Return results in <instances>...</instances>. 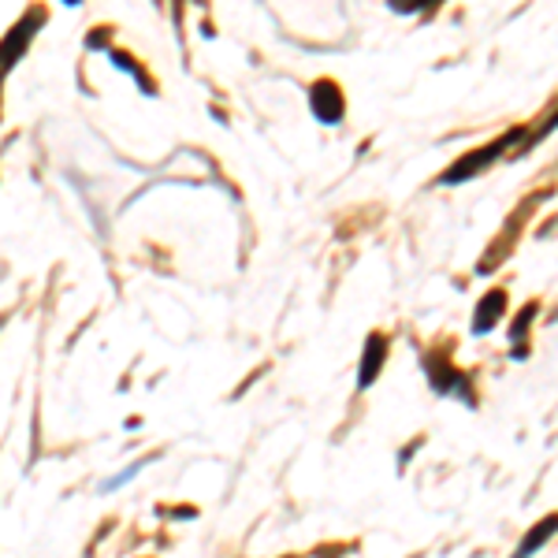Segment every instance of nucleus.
Wrapping results in <instances>:
<instances>
[{
	"label": "nucleus",
	"mask_w": 558,
	"mask_h": 558,
	"mask_svg": "<svg viewBox=\"0 0 558 558\" xmlns=\"http://www.w3.org/2000/svg\"><path fill=\"white\" fill-rule=\"evenodd\" d=\"M518 138H521V131L514 128V131H507V134H502V138H495L492 146H481V149H476V153H470V157L454 160V165L447 168L444 175H439V183H444V186H454V183H465V179L481 175L484 168H488V165H495V160H499L502 153H507L510 146H514Z\"/></svg>",
	"instance_id": "1"
},
{
	"label": "nucleus",
	"mask_w": 558,
	"mask_h": 558,
	"mask_svg": "<svg viewBox=\"0 0 558 558\" xmlns=\"http://www.w3.org/2000/svg\"><path fill=\"white\" fill-rule=\"evenodd\" d=\"M310 108H313V116H317L320 123H339L343 120V112H347V101H343V89H339L331 78H320V83H313L310 89Z\"/></svg>",
	"instance_id": "2"
},
{
	"label": "nucleus",
	"mask_w": 558,
	"mask_h": 558,
	"mask_svg": "<svg viewBox=\"0 0 558 558\" xmlns=\"http://www.w3.org/2000/svg\"><path fill=\"white\" fill-rule=\"evenodd\" d=\"M41 20H45V15L38 12V8H34V12H26V15H23L20 26H12V34H8V38H4V64H8V68H12L15 60L23 57V45L34 38L31 31H38Z\"/></svg>",
	"instance_id": "3"
},
{
	"label": "nucleus",
	"mask_w": 558,
	"mask_h": 558,
	"mask_svg": "<svg viewBox=\"0 0 558 558\" xmlns=\"http://www.w3.org/2000/svg\"><path fill=\"white\" fill-rule=\"evenodd\" d=\"M502 313H507V294L502 291L484 294L481 305H476V317H473V336H488V328L499 324Z\"/></svg>",
	"instance_id": "4"
},
{
	"label": "nucleus",
	"mask_w": 558,
	"mask_h": 558,
	"mask_svg": "<svg viewBox=\"0 0 558 558\" xmlns=\"http://www.w3.org/2000/svg\"><path fill=\"white\" fill-rule=\"evenodd\" d=\"M384 354H387V339L384 336H368V343H365V357H362V373H357V387H365L380 376V368H384Z\"/></svg>",
	"instance_id": "5"
},
{
	"label": "nucleus",
	"mask_w": 558,
	"mask_h": 558,
	"mask_svg": "<svg viewBox=\"0 0 558 558\" xmlns=\"http://www.w3.org/2000/svg\"><path fill=\"white\" fill-rule=\"evenodd\" d=\"M558 533V514H551V518H544V521H536L533 529H529V536H525V544L518 547L514 551V558H529L533 551H539V547L547 544V539H551Z\"/></svg>",
	"instance_id": "6"
}]
</instances>
